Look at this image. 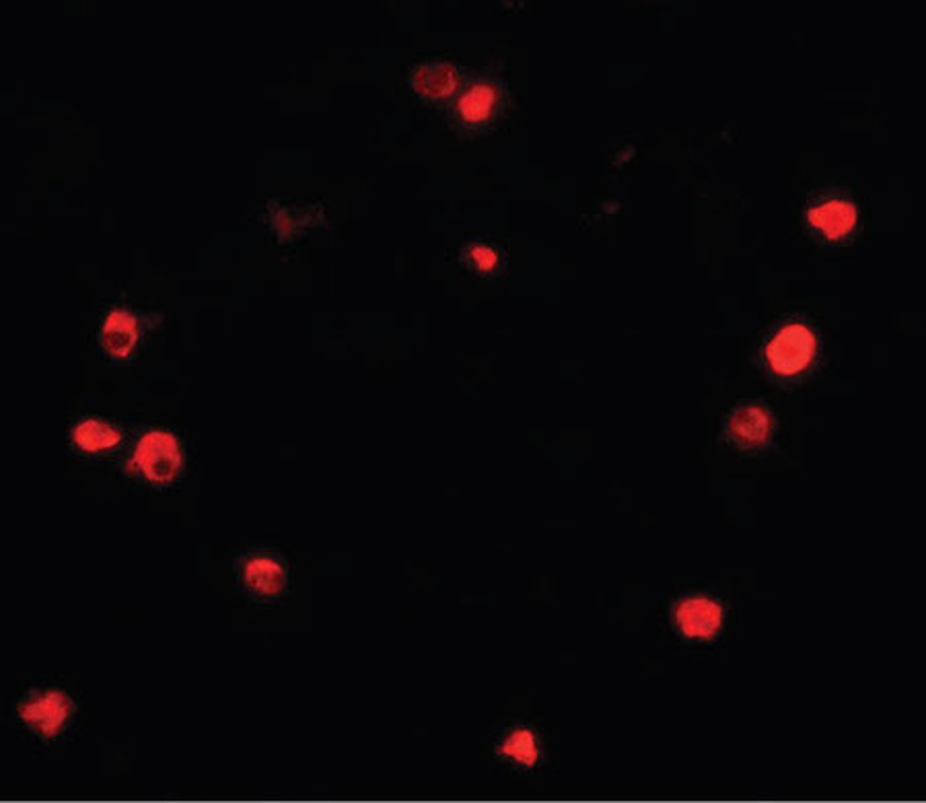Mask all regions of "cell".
<instances>
[{
    "instance_id": "cell-1",
    "label": "cell",
    "mask_w": 926,
    "mask_h": 803,
    "mask_svg": "<svg viewBox=\"0 0 926 803\" xmlns=\"http://www.w3.org/2000/svg\"><path fill=\"white\" fill-rule=\"evenodd\" d=\"M182 464L180 443L161 429L145 433L134 449V470L152 484H171L182 472Z\"/></svg>"
},
{
    "instance_id": "cell-2",
    "label": "cell",
    "mask_w": 926,
    "mask_h": 803,
    "mask_svg": "<svg viewBox=\"0 0 926 803\" xmlns=\"http://www.w3.org/2000/svg\"><path fill=\"white\" fill-rule=\"evenodd\" d=\"M75 713L71 696L62 690H39L17 708L21 721L44 740H52L69 726Z\"/></svg>"
},
{
    "instance_id": "cell-3",
    "label": "cell",
    "mask_w": 926,
    "mask_h": 803,
    "mask_svg": "<svg viewBox=\"0 0 926 803\" xmlns=\"http://www.w3.org/2000/svg\"><path fill=\"white\" fill-rule=\"evenodd\" d=\"M815 348L817 343L810 328L785 325L766 346V361L778 375L791 378L812 363Z\"/></svg>"
},
{
    "instance_id": "cell-4",
    "label": "cell",
    "mask_w": 926,
    "mask_h": 803,
    "mask_svg": "<svg viewBox=\"0 0 926 803\" xmlns=\"http://www.w3.org/2000/svg\"><path fill=\"white\" fill-rule=\"evenodd\" d=\"M676 622L690 639H711L723 627V608L708 597H688L676 608Z\"/></svg>"
},
{
    "instance_id": "cell-5",
    "label": "cell",
    "mask_w": 926,
    "mask_h": 803,
    "mask_svg": "<svg viewBox=\"0 0 926 803\" xmlns=\"http://www.w3.org/2000/svg\"><path fill=\"white\" fill-rule=\"evenodd\" d=\"M242 579L249 592L260 597H276L286 588V569L274 556H249L242 563Z\"/></svg>"
},
{
    "instance_id": "cell-6",
    "label": "cell",
    "mask_w": 926,
    "mask_h": 803,
    "mask_svg": "<svg viewBox=\"0 0 926 803\" xmlns=\"http://www.w3.org/2000/svg\"><path fill=\"white\" fill-rule=\"evenodd\" d=\"M138 345V322L131 311L114 309L101 328V346L114 359H128Z\"/></svg>"
},
{
    "instance_id": "cell-7",
    "label": "cell",
    "mask_w": 926,
    "mask_h": 803,
    "mask_svg": "<svg viewBox=\"0 0 926 803\" xmlns=\"http://www.w3.org/2000/svg\"><path fill=\"white\" fill-rule=\"evenodd\" d=\"M410 83L418 96L436 101L454 94L459 85V73L454 64L447 62L420 64L412 71Z\"/></svg>"
},
{
    "instance_id": "cell-8",
    "label": "cell",
    "mask_w": 926,
    "mask_h": 803,
    "mask_svg": "<svg viewBox=\"0 0 926 803\" xmlns=\"http://www.w3.org/2000/svg\"><path fill=\"white\" fill-rule=\"evenodd\" d=\"M773 431V417L756 404L741 406L731 421H729V433L743 447H760L764 445Z\"/></svg>"
},
{
    "instance_id": "cell-9",
    "label": "cell",
    "mask_w": 926,
    "mask_h": 803,
    "mask_svg": "<svg viewBox=\"0 0 926 803\" xmlns=\"http://www.w3.org/2000/svg\"><path fill=\"white\" fill-rule=\"evenodd\" d=\"M807 219L815 230L830 239L849 235L856 225V209L847 200H828L807 212Z\"/></svg>"
},
{
    "instance_id": "cell-10",
    "label": "cell",
    "mask_w": 926,
    "mask_h": 803,
    "mask_svg": "<svg viewBox=\"0 0 926 803\" xmlns=\"http://www.w3.org/2000/svg\"><path fill=\"white\" fill-rule=\"evenodd\" d=\"M124 435L118 427L110 422L97 421V419L78 422L73 431L76 447L87 454H99V452L112 449L115 445H120Z\"/></svg>"
},
{
    "instance_id": "cell-11",
    "label": "cell",
    "mask_w": 926,
    "mask_h": 803,
    "mask_svg": "<svg viewBox=\"0 0 926 803\" xmlns=\"http://www.w3.org/2000/svg\"><path fill=\"white\" fill-rule=\"evenodd\" d=\"M494 106H496V89L491 83H478L459 97L457 114L466 124L478 126L491 118Z\"/></svg>"
},
{
    "instance_id": "cell-12",
    "label": "cell",
    "mask_w": 926,
    "mask_h": 803,
    "mask_svg": "<svg viewBox=\"0 0 926 803\" xmlns=\"http://www.w3.org/2000/svg\"><path fill=\"white\" fill-rule=\"evenodd\" d=\"M501 754L519 765L531 766L540 758V748L530 729H517L503 742Z\"/></svg>"
},
{
    "instance_id": "cell-13",
    "label": "cell",
    "mask_w": 926,
    "mask_h": 803,
    "mask_svg": "<svg viewBox=\"0 0 926 803\" xmlns=\"http://www.w3.org/2000/svg\"><path fill=\"white\" fill-rule=\"evenodd\" d=\"M470 258H472L473 267L484 272H489L498 264V254L489 246H473L470 249Z\"/></svg>"
}]
</instances>
